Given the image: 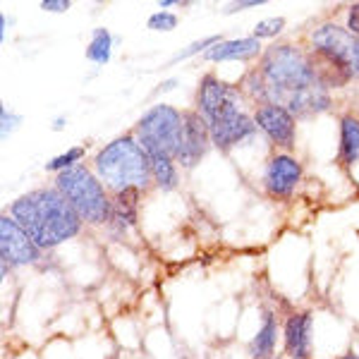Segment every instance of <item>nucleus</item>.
I'll list each match as a JSON object with an SVG mask.
<instances>
[{"mask_svg":"<svg viewBox=\"0 0 359 359\" xmlns=\"http://www.w3.org/2000/svg\"><path fill=\"white\" fill-rule=\"evenodd\" d=\"M266 0H240V3H233L228 5V10L225 13L233 15V13H240V10H247V8H259V5H264Z\"/></svg>","mask_w":359,"mask_h":359,"instance_id":"obj_27","label":"nucleus"},{"mask_svg":"<svg viewBox=\"0 0 359 359\" xmlns=\"http://www.w3.org/2000/svg\"><path fill=\"white\" fill-rule=\"evenodd\" d=\"M283 29H285V20H283V17H269V20H262L254 27L252 36L259 39V41H262V39H273Z\"/></svg>","mask_w":359,"mask_h":359,"instance_id":"obj_22","label":"nucleus"},{"mask_svg":"<svg viewBox=\"0 0 359 359\" xmlns=\"http://www.w3.org/2000/svg\"><path fill=\"white\" fill-rule=\"evenodd\" d=\"M113 55V36L108 29L98 27L91 34V41L86 46V60L96 62V65H106Z\"/></svg>","mask_w":359,"mask_h":359,"instance_id":"obj_19","label":"nucleus"},{"mask_svg":"<svg viewBox=\"0 0 359 359\" xmlns=\"http://www.w3.org/2000/svg\"><path fill=\"white\" fill-rule=\"evenodd\" d=\"M147 27L151 29V32H172V29L177 27V15L168 13V10H158V13H154L149 17Z\"/></svg>","mask_w":359,"mask_h":359,"instance_id":"obj_23","label":"nucleus"},{"mask_svg":"<svg viewBox=\"0 0 359 359\" xmlns=\"http://www.w3.org/2000/svg\"><path fill=\"white\" fill-rule=\"evenodd\" d=\"M43 249L27 235V230L15 221L13 216L0 218V262H3V276L8 269L36 264Z\"/></svg>","mask_w":359,"mask_h":359,"instance_id":"obj_6","label":"nucleus"},{"mask_svg":"<svg viewBox=\"0 0 359 359\" xmlns=\"http://www.w3.org/2000/svg\"><path fill=\"white\" fill-rule=\"evenodd\" d=\"M177 82H175V79H170V82H165V84H161V89H163V91H168V89H172V86H175ZM158 89V91H161Z\"/></svg>","mask_w":359,"mask_h":359,"instance_id":"obj_30","label":"nucleus"},{"mask_svg":"<svg viewBox=\"0 0 359 359\" xmlns=\"http://www.w3.org/2000/svg\"><path fill=\"white\" fill-rule=\"evenodd\" d=\"M149 163H151V177L154 184L163 192H172L180 184V170L177 161L165 151H147Z\"/></svg>","mask_w":359,"mask_h":359,"instance_id":"obj_17","label":"nucleus"},{"mask_svg":"<svg viewBox=\"0 0 359 359\" xmlns=\"http://www.w3.org/2000/svg\"><path fill=\"white\" fill-rule=\"evenodd\" d=\"M55 187L65 194L74 211L89 225H108L113 216V196L98 175L84 163L55 175Z\"/></svg>","mask_w":359,"mask_h":359,"instance_id":"obj_3","label":"nucleus"},{"mask_svg":"<svg viewBox=\"0 0 359 359\" xmlns=\"http://www.w3.org/2000/svg\"><path fill=\"white\" fill-rule=\"evenodd\" d=\"M273 359H280V357H273Z\"/></svg>","mask_w":359,"mask_h":359,"instance_id":"obj_32","label":"nucleus"},{"mask_svg":"<svg viewBox=\"0 0 359 359\" xmlns=\"http://www.w3.org/2000/svg\"><path fill=\"white\" fill-rule=\"evenodd\" d=\"M142 194L144 192H139V189H125V192L113 194V216L108 225H111L115 233L125 235L130 228H135Z\"/></svg>","mask_w":359,"mask_h":359,"instance_id":"obj_15","label":"nucleus"},{"mask_svg":"<svg viewBox=\"0 0 359 359\" xmlns=\"http://www.w3.org/2000/svg\"><path fill=\"white\" fill-rule=\"evenodd\" d=\"M0 118H3V137H8L10 132H13L15 127L22 123V118H20V115L8 113V108H5V106L0 108Z\"/></svg>","mask_w":359,"mask_h":359,"instance_id":"obj_24","label":"nucleus"},{"mask_svg":"<svg viewBox=\"0 0 359 359\" xmlns=\"http://www.w3.org/2000/svg\"><path fill=\"white\" fill-rule=\"evenodd\" d=\"M347 29L359 39V3L350 5V10H347Z\"/></svg>","mask_w":359,"mask_h":359,"instance_id":"obj_26","label":"nucleus"},{"mask_svg":"<svg viewBox=\"0 0 359 359\" xmlns=\"http://www.w3.org/2000/svg\"><path fill=\"white\" fill-rule=\"evenodd\" d=\"M180 135H182V111L168 103L149 108L135 127V137L144 151H165L172 158L180 147Z\"/></svg>","mask_w":359,"mask_h":359,"instance_id":"obj_4","label":"nucleus"},{"mask_svg":"<svg viewBox=\"0 0 359 359\" xmlns=\"http://www.w3.org/2000/svg\"><path fill=\"white\" fill-rule=\"evenodd\" d=\"M213 147L211 130L208 123L201 118L199 111H182V135H180V147L175 154V161L180 168L192 170L201 163V158Z\"/></svg>","mask_w":359,"mask_h":359,"instance_id":"obj_7","label":"nucleus"},{"mask_svg":"<svg viewBox=\"0 0 359 359\" xmlns=\"http://www.w3.org/2000/svg\"><path fill=\"white\" fill-rule=\"evenodd\" d=\"M264 46L259 39L245 36V39H233V41H221L213 48H208L204 53L206 62H228V60H254V57H262Z\"/></svg>","mask_w":359,"mask_h":359,"instance_id":"obj_14","label":"nucleus"},{"mask_svg":"<svg viewBox=\"0 0 359 359\" xmlns=\"http://www.w3.org/2000/svg\"><path fill=\"white\" fill-rule=\"evenodd\" d=\"M309 65L314 69L316 82L323 86V89H343L345 84H350V79L355 77V69L345 62L335 60V57L321 53L316 48H309Z\"/></svg>","mask_w":359,"mask_h":359,"instance_id":"obj_13","label":"nucleus"},{"mask_svg":"<svg viewBox=\"0 0 359 359\" xmlns=\"http://www.w3.org/2000/svg\"><path fill=\"white\" fill-rule=\"evenodd\" d=\"M235 98H242L240 86L223 82L216 74H204L199 82V89H196V111H199L201 118L208 123L225 103L235 101Z\"/></svg>","mask_w":359,"mask_h":359,"instance_id":"obj_11","label":"nucleus"},{"mask_svg":"<svg viewBox=\"0 0 359 359\" xmlns=\"http://www.w3.org/2000/svg\"><path fill=\"white\" fill-rule=\"evenodd\" d=\"M242 98L228 101L225 106L208 120V130H211L213 147L221 149V151H233L235 147L249 142L259 132L257 123H254L252 115H247L240 108Z\"/></svg>","mask_w":359,"mask_h":359,"instance_id":"obj_5","label":"nucleus"},{"mask_svg":"<svg viewBox=\"0 0 359 359\" xmlns=\"http://www.w3.org/2000/svg\"><path fill=\"white\" fill-rule=\"evenodd\" d=\"M340 163L355 165L359 163V118L357 115H343L340 118Z\"/></svg>","mask_w":359,"mask_h":359,"instance_id":"obj_18","label":"nucleus"},{"mask_svg":"<svg viewBox=\"0 0 359 359\" xmlns=\"http://www.w3.org/2000/svg\"><path fill=\"white\" fill-rule=\"evenodd\" d=\"M94 172L111 194L125 189L147 192L154 184L151 163L135 135H123L94 156Z\"/></svg>","mask_w":359,"mask_h":359,"instance_id":"obj_2","label":"nucleus"},{"mask_svg":"<svg viewBox=\"0 0 359 359\" xmlns=\"http://www.w3.org/2000/svg\"><path fill=\"white\" fill-rule=\"evenodd\" d=\"M254 123H257L259 130L264 132L266 139H269L273 147L285 149L290 151L294 149V142H297V118L283 106H259L254 111Z\"/></svg>","mask_w":359,"mask_h":359,"instance_id":"obj_8","label":"nucleus"},{"mask_svg":"<svg viewBox=\"0 0 359 359\" xmlns=\"http://www.w3.org/2000/svg\"><path fill=\"white\" fill-rule=\"evenodd\" d=\"M338 359H359V355H355V352H345V355H340Z\"/></svg>","mask_w":359,"mask_h":359,"instance_id":"obj_31","label":"nucleus"},{"mask_svg":"<svg viewBox=\"0 0 359 359\" xmlns=\"http://www.w3.org/2000/svg\"><path fill=\"white\" fill-rule=\"evenodd\" d=\"M69 0H41V10H46V13H65V10H69Z\"/></svg>","mask_w":359,"mask_h":359,"instance_id":"obj_25","label":"nucleus"},{"mask_svg":"<svg viewBox=\"0 0 359 359\" xmlns=\"http://www.w3.org/2000/svg\"><path fill=\"white\" fill-rule=\"evenodd\" d=\"M5 27H8V17L0 15V41H5Z\"/></svg>","mask_w":359,"mask_h":359,"instance_id":"obj_28","label":"nucleus"},{"mask_svg":"<svg viewBox=\"0 0 359 359\" xmlns=\"http://www.w3.org/2000/svg\"><path fill=\"white\" fill-rule=\"evenodd\" d=\"M311 333L314 316L309 311H294L285 318L283 326V345L290 359H311Z\"/></svg>","mask_w":359,"mask_h":359,"instance_id":"obj_12","label":"nucleus"},{"mask_svg":"<svg viewBox=\"0 0 359 359\" xmlns=\"http://www.w3.org/2000/svg\"><path fill=\"white\" fill-rule=\"evenodd\" d=\"M10 216L41 249H55L82 233V216L57 187H39L13 201Z\"/></svg>","mask_w":359,"mask_h":359,"instance_id":"obj_1","label":"nucleus"},{"mask_svg":"<svg viewBox=\"0 0 359 359\" xmlns=\"http://www.w3.org/2000/svg\"><path fill=\"white\" fill-rule=\"evenodd\" d=\"M355 46H357L355 34L347 27H338L335 22H323V25H318L311 32V48L321 50V53L331 55L350 67L355 62Z\"/></svg>","mask_w":359,"mask_h":359,"instance_id":"obj_10","label":"nucleus"},{"mask_svg":"<svg viewBox=\"0 0 359 359\" xmlns=\"http://www.w3.org/2000/svg\"><path fill=\"white\" fill-rule=\"evenodd\" d=\"M221 41H223L221 36H206V39H201V41L189 43L184 50H180V53L172 55L170 65H175V62H180V60H187V57H192V55H196V53H201V55H204L208 48H213V46H216V43H221Z\"/></svg>","mask_w":359,"mask_h":359,"instance_id":"obj_21","label":"nucleus"},{"mask_svg":"<svg viewBox=\"0 0 359 359\" xmlns=\"http://www.w3.org/2000/svg\"><path fill=\"white\" fill-rule=\"evenodd\" d=\"M84 154H86V149H82V147H72V149H67L65 154H60V156H55V158H50L48 163H46V170H50V172H62V170H69V168L79 165V161L84 158Z\"/></svg>","mask_w":359,"mask_h":359,"instance_id":"obj_20","label":"nucleus"},{"mask_svg":"<svg viewBox=\"0 0 359 359\" xmlns=\"http://www.w3.org/2000/svg\"><path fill=\"white\" fill-rule=\"evenodd\" d=\"M302 180V163L290 154H276L269 158L264 170V189L271 199H290Z\"/></svg>","mask_w":359,"mask_h":359,"instance_id":"obj_9","label":"nucleus"},{"mask_svg":"<svg viewBox=\"0 0 359 359\" xmlns=\"http://www.w3.org/2000/svg\"><path fill=\"white\" fill-rule=\"evenodd\" d=\"M352 67H355V74L359 77V39H357V46H355V62H352Z\"/></svg>","mask_w":359,"mask_h":359,"instance_id":"obj_29","label":"nucleus"},{"mask_svg":"<svg viewBox=\"0 0 359 359\" xmlns=\"http://www.w3.org/2000/svg\"><path fill=\"white\" fill-rule=\"evenodd\" d=\"M276 343H278V321L273 311H264L262 326L257 335L249 343V355L252 359H273L276 357Z\"/></svg>","mask_w":359,"mask_h":359,"instance_id":"obj_16","label":"nucleus"}]
</instances>
